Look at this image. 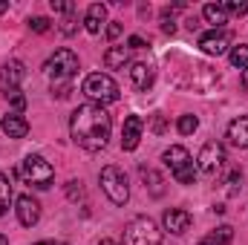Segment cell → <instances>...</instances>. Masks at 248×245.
Segmentation results:
<instances>
[{"label":"cell","mask_w":248,"mask_h":245,"mask_svg":"<svg viewBox=\"0 0 248 245\" xmlns=\"http://www.w3.org/2000/svg\"><path fill=\"white\" fill-rule=\"evenodd\" d=\"M98 245H116V243H113V240H101Z\"/></svg>","instance_id":"obj_37"},{"label":"cell","mask_w":248,"mask_h":245,"mask_svg":"<svg viewBox=\"0 0 248 245\" xmlns=\"http://www.w3.org/2000/svg\"><path fill=\"white\" fill-rule=\"evenodd\" d=\"M228 138L234 147H248V116H240L228 124Z\"/></svg>","instance_id":"obj_17"},{"label":"cell","mask_w":248,"mask_h":245,"mask_svg":"<svg viewBox=\"0 0 248 245\" xmlns=\"http://www.w3.org/2000/svg\"><path fill=\"white\" fill-rule=\"evenodd\" d=\"M165 165L170 168V173H173V179L179 184H193L196 182V162L190 159V153H187L185 147H179V144H173V147H168L165 150Z\"/></svg>","instance_id":"obj_4"},{"label":"cell","mask_w":248,"mask_h":245,"mask_svg":"<svg viewBox=\"0 0 248 245\" xmlns=\"http://www.w3.org/2000/svg\"><path fill=\"white\" fill-rule=\"evenodd\" d=\"M231 240H234V228H231V225H219L214 234L202 237L199 245H231Z\"/></svg>","instance_id":"obj_20"},{"label":"cell","mask_w":248,"mask_h":245,"mask_svg":"<svg viewBox=\"0 0 248 245\" xmlns=\"http://www.w3.org/2000/svg\"><path fill=\"white\" fill-rule=\"evenodd\" d=\"M46 69H49L52 92H55L58 98H63V95L69 92V87H72L75 72H78V55H75L72 49H58V52L52 55V61L46 63Z\"/></svg>","instance_id":"obj_2"},{"label":"cell","mask_w":248,"mask_h":245,"mask_svg":"<svg viewBox=\"0 0 248 245\" xmlns=\"http://www.w3.org/2000/svg\"><path fill=\"white\" fill-rule=\"evenodd\" d=\"M228 46H231V35L225 29H211L199 38V49L205 55H225Z\"/></svg>","instance_id":"obj_9"},{"label":"cell","mask_w":248,"mask_h":245,"mask_svg":"<svg viewBox=\"0 0 248 245\" xmlns=\"http://www.w3.org/2000/svg\"><path fill=\"white\" fill-rule=\"evenodd\" d=\"M61 35H72L75 29H78V15L75 12H69V15H63V20H61Z\"/></svg>","instance_id":"obj_26"},{"label":"cell","mask_w":248,"mask_h":245,"mask_svg":"<svg viewBox=\"0 0 248 245\" xmlns=\"http://www.w3.org/2000/svg\"><path fill=\"white\" fill-rule=\"evenodd\" d=\"M81 193H84V190H81V182H69L66 184V196H69V199H78Z\"/></svg>","instance_id":"obj_30"},{"label":"cell","mask_w":248,"mask_h":245,"mask_svg":"<svg viewBox=\"0 0 248 245\" xmlns=\"http://www.w3.org/2000/svg\"><path fill=\"white\" fill-rule=\"evenodd\" d=\"M124 245H162V231L150 216H136L124 225Z\"/></svg>","instance_id":"obj_5"},{"label":"cell","mask_w":248,"mask_h":245,"mask_svg":"<svg viewBox=\"0 0 248 245\" xmlns=\"http://www.w3.org/2000/svg\"><path fill=\"white\" fill-rule=\"evenodd\" d=\"M29 29L32 32H46L49 29V20L46 17H29Z\"/></svg>","instance_id":"obj_28"},{"label":"cell","mask_w":248,"mask_h":245,"mask_svg":"<svg viewBox=\"0 0 248 245\" xmlns=\"http://www.w3.org/2000/svg\"><path fill=\"white\" fill-rule=\"evenodd\" d=\"M196 127H199L196 116H179V122H176V130H179L182 136H190V133H193Z\"/></svg>","instance_id":"obj_25"},{"label":"cell","mask_w":248,"mask_h":245,"mask_svg":"<svg viewBox=\"0 0 248 245\" xmlns=\"http://www.w3.org/2000/svg\"><path fill=\"white\" fill-rule=\"evenodd\" d=\"M202 17H205L214 29H222V26L228 23V12L222 9V3H208V6L202 9Z\"/></svg>","instance_id":"obj_18"},{"label":"cell","mask_w":248,"mask_h":245,"mask_svg":"<svg viewBox=\"0 0 248 245\" xmlns=\"http://www.w3.org/2000/svg\"><path fill=\"white\" fill-rule=\"evenodd\" d=\"M150 130H153V133H165V119H162V116H156L153 124H150Z\"/></svg>","instance_id":"obj_32"},{"label":"cell","mask_w":248,"mask_h":245,"mask_svg":"<svg viewBox=\"0 0 248 245\" xmlns=\"http://www.w3.org/2000/svg\"><path fill=\"white\" fill-rule=\"evenodd\" d=\"M222 165H225V147L219 141H208L196 156V170L202 176H217L222 170Z\"/></svg>","instance_id":"obj_8"},{"label":"cell","mask_w":248,"mask_h":245,"mask_svg":"<svg viewBox=\"0 0 248 245\" xmlns=\"http://www.w3.org/2000/svg\"><path fill=\"white\" fill-rule=\"evenodd\" d=\"M20 179L26 184H32V187H49L52 179H55V170H52V165L44 159V156H38V153H32V156H26L23 162H20Z\"/></svg>","instance_id":"obj_6"},{"label":"cell","mask_w":248,"mask_h":245,"mask_svg":"<svg viewBox=\"0 0 248 245\" xmlns=\"http://www.w3.org/2000/svg\"><path fill=\"white\" fill-rule=\"evenodd\" d=\"M0 127H3V133H6L9 138H23V136L29 133V122H26L20 113H9V116H3Z\"/></svg>","instance_id":"obj_15"},{"label":"cell","mask_w":248,"mask_h":245,"mask_svg":"<svg viewBox=\"0 0 248 245\" xmlns=\"http://www.w3.org/2000/svg\"><path fill=\"white\" fill-rule=\"evenodd\" d=\"M127 46H130V49H141V46H144V41H141L139 35H133V38L127 41Z\"/></svg>","instance_id":"obj_33"},{"label":"cell","mask_w":248,"mask_h":245,"mask_svg":"<svg viewBox=\"0 0 248 245\" xmlns=\"http://www.w3.org/2000/svg\"><path fill=\"white\" fill-rule=\"evenodd\" d=\"M0 245H9V240H6V237H3V234H0Z\"/></svg>","instance_id":"obj_38"},{"label":"cell","mask_w":248,"mask_h":245,"mask_svg":"<svg viewBox=\"0 0 248 245\" xmlns=\"http://www.w3.org/2000/svg\"><path fill=\"white\" fill-rule=\"evenodd\" d=\"M52 9H55V12H61V15H69V12H75V6H72L69 0H52Z\"/></svg>","instance_id":"obj_29"},{"label":"cell","mask_w":248,"mask_h":245,"mask_svg":"<svg viewBox=\"0 0 248 245\" xmlns=\"http://www.w3.org/2000/svg\"><path fill=\"white\" fill-rule=\"evenodd\" d=\"M3 95H6V101H12L15 113H23V107H26V98H23V92H20L17 87H12V90H3Z\"/></svg>","instance_id":"obj_24"},{"label":"cell","mask_w":248,"mask_h":245,"mask_svg":"<svg viewBox=\"0 0 248 245\" xmlns=\"http://www.w3.org/2000/svg\"><path fill=\"white\" fill-rule=\"evenodd\" d=\"M162 32H168V35H173V32H176V23H173V20H165V26H162Z\"/></svg>","instance_id":"obj_34"},{"label":"cell","mask_w":248,"mask_h":245,"mask_svg":"<svg viewBox=\"0 0 248 245\" xmlns=\"http://www.w3.org/2000/svg\"><path fill=\"white\" fill-rule=\"evenodd\" d=\"M130 46H110L107 49V55H104V63L110 66V69H122L124 63H130Z\"/></svg>","instance_id":"obj_19"},{"label":"cell","mask_w":248,"mask_h":245,"mask_svg":"<svg viewBox=\"0 0 248 245\" xmlns=\"http://www.w3.org/2000/svg\"><path fill=\"white\" fill-rule=\"evenodd\" d=\"M69 133H72V141H75L81 150L98 153V150H104L107 141H110L113 119H110V113H107L101 104H81V107L72 113Z\"/></svg>","instance_id":"obj_1"},{"label":"cell","mask_w":248,"mask_h":245,"mask_svg":"<svg viewBox=\"0 0 248 245\" xmlns=\"http://www.w3.org/2000/svg\"><path fill=\"white\" fill-rule=\"evenodd\" d=\"M222 9H225L228 15H246V12H248L246 3H237V0H225V3H222Z\"/></svg>","instance_id":"obj_27"},{"label":"cell","mask_w":248,"mask_h":245,"mask_svg":"<svg viewBox=\"0 0 248 245\" xmlns=\"http://www.w3.org/2000/svg\"><path fill=\"white\" fill-rule=\"evenodd\" d=\"M141 179H144V184L150 187V193H153V196H162V193H165V187H162V184H165V179H162L156 170L141 168Z\"/></svg>","instance_id":"obj_21"},{"label":"cell","mask_w":248,"mask_h":245,"mask_svg":"<svg viewBox=\"0 0 248 245\" xmlns=\"http://www.w3.org/2000/svg\"><path fill=\"white\" fill-rule=\"evenodd\" d=\"M35 245H52V243H35Z\"/></svg>","instance_id":"obj_39"},{"label":"cell","mask_w":248,"mask_h":245,"mask_svg":"<svg viewBox=\"0 0 248 245\" xmlns=\"http://www.w3.org/2000/svg\"><path fill=\"white\" fill-rule=\"evenodd\" d=\"M243 84H246V87H248V66H246V69H243Z\"/></svg>","instance_id":"obj_35"},{"label":"cell","mask_w":248,"mask_h":245,"mask_svg":"<svg viewBox=\"0 0 248 245\" xmlns=\"http://www.w3.org/2000/svg\"><path fill=\"white\" fill-rule=\"evenodd\" d=\"M6 9H9V3H0V15H3V12H6Z\"/></svg>","instance_id":"obj_36"},{"label":"cell","mask_w":248,"mask_h":245,"mask_svg":"<svg viewBox=\"0 0 248 245\" xmlns=\"http://www.w3.org/2000/svg\"><path fill=\"white\" fill-rule=\"evenodd\" d=\"M228 58H231V66H237V69H246V66H248V44L234 46Z\"/></svg>","instance_id":"obj_23"},{"label":"cell","mask_w":248,"mask_h":245,"mask_svg":"<svg viewBox=\"0 0 248 245\" xmlns=\"http://www.w3.org/2000/svg\"><path fill=\"white\" fill-rule=\"evenodd\" d=\"M104 20H107V6L104 3H93L87 9V15H84V26H87L90 35H98L101 26H104Z\"/></svg>","instance_id":"obj_16"},{"label":"cell","mask_w":248,"mask_h":245,"mask_svg":"<svg viewBox=\"0 0 248 245\" xmlns=\"http://www.w3.org/2000/svg\"><path fill=\"white\" fill-rule=\"evenodd\" d=\"M84 95L90 98V104H113V101H119V84L110 78V75H104V72H93V75H87L84 78Z\"/></svg>","instance_id":"obj_3"},{"label":"cell","mask_w":248,"mask_h":245,"mask_svg":"<svg viewBox=\"0 0 248 245\" xmlns=\"http://www.w3.org/2000/svg\"><path fill=\"white\" fill-rule=\"evenodd\" d=\"M9 202H12V182H9V176L0 173V216H6Z\"/></svg>","instance_id":"obj_22"},{"label":"cell","mask_w":248,"mask_h":245,"mask_svg":"<svg viewBox=\"0 0 248 245\" xmlns=\"http://www.w3.org/2000/svg\"><path fill=\"white\" fill-rule=\"evenodd\" d=\"M141 130H144V122L141 116H127L122 127V150H136L139 141H141Z\"/></svg>","instance_id":"obj_11"},{"label":"cell","mask_w":248,"mask_h":245,"mask_svg":"<svg viewBox=\"0 0 248 245\" xmlns=\"http://www.w3.org/2000/svg\"><path fill=\"white\" fill-rule=\"evenodd\" d=\"M119 35H122V23H119V20H113V23L107 26V38H110V41H116Z\"/></svg>","instance_id":"obj_31"},{"label":"cell","mask_w":248,"mask_h":245,"mask_svg":"<svg viewBox=\"0 0 248 245\" xmlns=\"http://www.w3.org/2000/svg\"><path fill=\"white\" fill-rule=\"evenodd\" d=\"M98 182H101V190L107 193V199H110L113 205H124V202L130 199V182H127V173H124L122 168L107 165V168L101 170Z\"/></svg>","instance_id":"obj_7"},{"label":"cell","mask_w":248,"mask_h":245,"mask_svg":"<svg viewBox=\"0 0 248 245\" xmlns=\"http://www.w3.org/2000/svg\"><path fill=\"white\" fill-rule=\"evenodd\" d=\"M130 81H133V87L136 90H150V84H153V78H156V72H153V63L147 61H136L130 63Z\"/></svg>","instance_id":"obj_13"},{"label":"cell","mask_w":248,"mask_h":245,"mask_svg":"<svg viewBox=\"0 0 248 245\" xmlns=\"http://www.w3.org/2000/svg\"><path fill=\"white\" fill-rule=\"evenodd\" d=\"M162 222H165V231H170V234H185L193 219H190V214L182 211V208H168L165 216H162Z\"/></svg>","instance_id":"obj_12"},{"label":"cell","mask_w":248,"mask_h":245,"mask_svg":"<svg viewBox=\"0 0 248 245\" xmlns=\"http://www.w3.org/2000/svg\"><path fill=\"white\" fill-rule=\"evenodd\" d=\"M17 222L23 225V228H32V225H38V219H41V205H38V199H32L29 193H23V196H17Z\"/></svg>","instance_id":"obj_10"},{"label":"cell","mask_w":248,"mask_h":245,"mask_svg":"<svg viewBox=\"0 0 248 245\" xmlns=\"http://www.w3.org/2000/svg\"><path fill=\"white\" fill-rule=\"evenodd\" d=\"M23 78H26V66H23L20 61H9V63L0 66V84H3V90L17 87Z\"/></svg>","instance_id":"obj_14"}]
</instances>
